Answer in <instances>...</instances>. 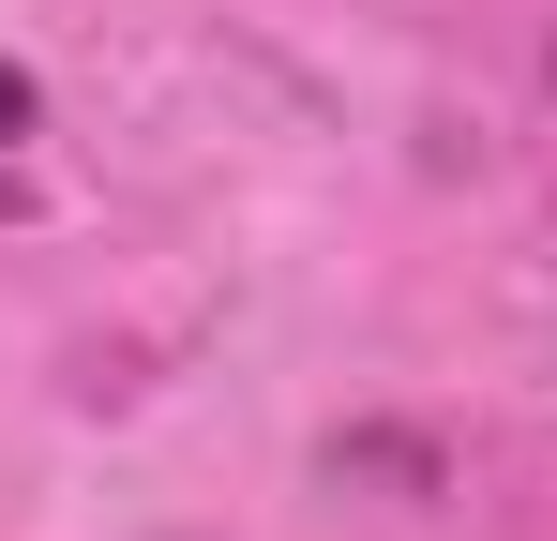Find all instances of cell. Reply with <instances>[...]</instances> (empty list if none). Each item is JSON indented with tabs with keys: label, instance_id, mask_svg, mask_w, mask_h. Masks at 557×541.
<instances>
[{
	"label": "cell",
	"instance_id": "cell-1",
	"mask_svg": "<svg viewBox=\"0 0 557 541\" xmlns=\"http://www.w3.org/2000/svg\"><path fill=\"white\" fill-rule=\"evenodd\" d=\"M0 136H30V76L15 61H0Z\"/></svg>",
	"mask_w": 557,
	"mask_h": 541
}]
</instances>
